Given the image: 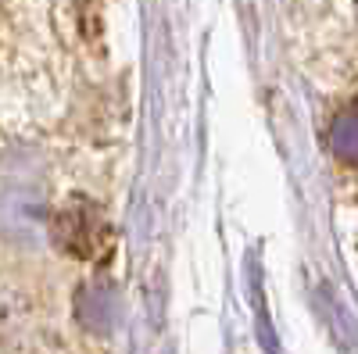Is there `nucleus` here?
Here are the masks:
<instances>
[{"instance_id":"f257e3e1","label":"nucleus","mask_w":358,"mask_h":354,"mask_svg":"<svg viewBox=\"0 0 358 354\" xmlns=\"http://www.w3.org/2000/svg\"><path fill=\"white\" fill-rule=\"evenodd\" d=\"M47 200L36 183H8L0 190V240L33 251L47 240Z\"/></svg>"},{"instance_id":"20e7f679","label":"nucleus","mask_w":358,"mask_h":354,"mask_svg":"<svg viewBox=\"0 0 358 354\" xmlns=\"http://www.w3.org/2000/svg\"><path fill=\"white\" fill-rule=\"evenodd\" d=\"M330 143H334V154L341 161H355L358 154V126H355V108L348 104L337 118H334V129H330Z\"/></svg>"},{"instance_id":"7ed1b4c3","label":"nucleus","mask_w":358,"mask_h":354,"mask_svg":"<svg viewBox=\"0 0 358 354\" xmlns=\"http://www.w3.org/2000/svg\"><path fill=\"white\" fill-rule=\"evenodd\" d=\"M76 315L86 322L90 330H111V322L118 318V297H115V286L111 283H86L76 293Z\"/></svg>"},{"instance_id":"f03ea898","label":"nucleus","mask_w":358,"mask_h":354,"mask_svg":"<svg viewBox=\"0 0 358 354\" xmlns=\"http://www.w3.org/2000/svg\"><path fill=\"white\" fill-rule=\"evenodd\" d=\"M50 240L72 258H94L108 247V222L101 215L97 204H90L83 197H72L62 212H54V219L47 222Z\"/></svg>"}]
</instances>
